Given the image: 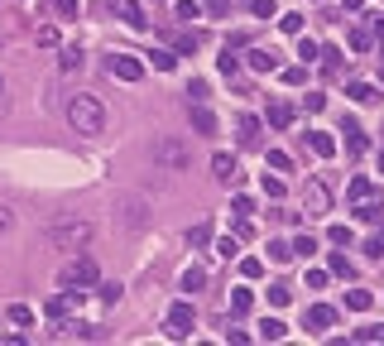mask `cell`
Segmentation results:
<instances>
[{
	"label": "cell",
	"mask_w": 384,
	"mask_h": 346,
	"mask_svg": "<svg viewBox=\"0 0 384 346\" xmlns=\"http://www.w3.org/2000/svg\"><path fill=\"white\" fill-rule=\"evenodd\" d=\"M240 274H245V279H260V274H265V260L245 255V260H240Z\"/></svg>",
	"instance_id": "60d3db41"
},
{
	"label": "cell",
	"mask_w": 384,
	"mask_h": 346,
	"mask_svg": "<svg viewBox=\"0 0 384 346\" xmlns=\"http://www.w3.org/2000/svg\"><path fill=\"white\" fill-rule=\"evenodd\" d=\"M192 327H197V318H192V303H173V308L164 313V332H169L173 342H188Z\"/></svg>",
	"instance_id": "5b68a950"
},
{
	"label": "cell",
	"mask_w": 384,
	"mask_h": 346,
	"mask_svg": "<svg viewBox=\"0 0 384 346\" xmlns=\"http://www.w3.org/2000/svg\"><path fill=\"white\" fill-rule=\"evenodd\" d=\"M154 5H159V0H154Z\"/></svg>",
	"instance_id": "6125c7cd"
},
{
	"label": "cell",
	"mask_w": 384,
	"mask_h": 346,
	"mask_svg": "<svg viewBox=\"0 0 384 346\" xmlns=\"http://www.w3.org/2000/svg\"><path fill=\"white\" fill-rule=\"evenodd\" d=\"M346 149H351V154L365 149V135H361V125H351V120H346Z\"/></svg>",
	"instance_id": "836d02e7"
},
{
	"label": "cell",
	"mask_w": 384,
	"mask_h": 346,
	"mask_svg": "<svg viewBox=\"0 0 384 346\" xmlns=\"http://www.w3.org/2000/svg\"><path fill=\"white\" fill-rule=\"evenodd\" d=\"M332 327H336V308H332V303H312V308H307V332L322 337V332H332Z\"/></svg>",
	"instance_id": "52a82bcc"
},
{
	"label": "cell",
	"mask_w": 384,
	"mask_h": 346,
	"mask_svg": "<svg viewBox=\"0 0 384 346\" xmlns=\"http://www.w3.org/2000/svg\"><path fill=\"white\" fill-rule=\"evenodd\" d=\"M356 342H384V327L370 323V327H356Z\"/></svg>",
	"instance_id": "7bdbcfd3"
},
{
	"label": "cell",
	"mask_w": 384,
	"mask_h": 346,
	"mask_svg": "<svg viewBox=\"0 0 384 346\" xmlns=\"http://www.w3.org/2000/svg\"><path fill=\"white\" fill-rule=\"evenodd\" d=\"M293 106H288V102H269V125H274V130H288V125H293Z\"/></svg>",
	"instance_id": "ffe728a7"
},
{
	"label": "cell",
	"mask_w": 384,
	"mask_h": 346,
	"mask_svg": "<svg viewBox=\"0 0 384 346\" xmlns=\"http://www.w3.org/2000/svg\"><path fill=\"white\" fill-rule=\"evenodd\" d=\"M327 279H332V269H307V289H327Z\"/></svg>",
	"instance_id": "bcb514c9"
},
{
	"label": "cell",
	"mask_w": 384,
	"mask_h": 346,
	"mask_svg": "<svg viewBox=\"0 0 384 346\" xmlns=\"http://www.w3.org/2000/svg\"><path fill=\"white\" fill-rule=\"evenodd\" d=\"M211 173H216V183H226V188L240 178V169H236V159H231V154H211Z\"/></svg>",
	"instance_id": "30bf717a"
},
{
	"label": "cell",
	"mask_w": 384,
	"mask_h": 346,
	"mask_svg": "<svg viewBox=\"0 0 384 346\" xmlns=\"http://www.w3.org/2000/svg\"><path fill=\"white\" fill-rule=\"evenodd\" d=\"M236 135H240V144H260V115H240Z\"/></svg>",
	"instance_id": "e0dca14e"
},
{
	"label": "cell",
	"mask_w": 384,
	"mask_h": 346,
	"mask_svg": "<svg viewBox=\"0 0 384 346\" xmlns=\"http://www.w3.org/2000/svg\"><path fill=\"white\" fill-rule=\"evenodd\" d=\"M10 227H15V212H10V207H0V236H5Z\"/></svg>",
	"instance_id": "6f0895ef"
},
{
	"label": "cell",
	"mask_w": 384,
	"mask_h": 346,
	"mask_svg": "<svg viewBox=\"0 0 384 346\" xmlns=\"http://www.w3.org/2000/svg\"><path fill=\"white\" fill-rule=\"evenodd\" d=\"M307 149H312L317 159H332V154H336V140H332V130H307Z\"/></svg>",
	"instance_id": "9c48e42d"
},
{
	"label": "cell",
	"mask_w": 384,
	"mask_h": 346,
	"mask_svg": "<svg viewBox=\"0 0 384 346\" xmlns=\"http://www.w3.org/2000/svg\"><path fill=\"white\" fill-rule=\"evenodd\" d=\"M101 289V303H120V284H96Z\"/></svg>",
	"instance_id": "f907efd6"
},
{
	"label": "cell",
	"mask_w": 384,
	"mask_h": 346,
	"mask_svg": "<svg viewBox=\"0 0 384 346\" xmlns=\"http://www.w3.org/2000/svg\"><path fill=\"white\" fill-rule=\"evenodd\" d=\"M327 269H332V274H341V279H351V274H356V265H351L341 250H332V255H327Z\"/></svg>",
	"instance_id": "d4e9b609"
},
{
	"label": "cell",
	"mask_w": 384,
	"mask_h": 346,
	"mask_svg": "<svg viewBox=\"0 0 384 346\" xmlns=\"http://www.w3.org/2000/svg\"><path fill=\"white\" fill-rule=\"evenodd\" d=\"M250 10H255L260 19H279V0H250Z\"/></svg>",
	"instance_id": "d590c367"
},
{
	"label": "cell",
	"mask_w": 384,
	"mask_h": 346,
	"mask_svg": "<svg viewBox=\"0 0 384 346\" xmlns=\"http://www.w3.org/2000/svg\"><path fill=\"white\" fill-rule=\"evenodd\" d=\"M48 240H53L58 250H87L92 222H87V217H58V222L48 227Z\"/></svg>",
	"instance_id": "7a4b0ae2"
},
{
	"label": "cell",
	"mask_w": 384,
	"mask_h": 346,
	"mask_svg": "<svg viewBox=\"0 0 384 346\" xmlns=\"http://www.w3.org/2000/svg\"><path fill=\"white\" fill-rule=\"evenodd\" d=\"M370 303H375L370 289H351V294H346V308H351V313H370Z\"/></svg>",
	"instance_id": "cb8c5ba5"
},
{
	"label": "cell",
	"mask_w": 384,
	"mask_h": 346,
	"mask_svg": "<svg viewBox=\"0 0 384 346\" xmlns=\"http://www.w3.org/2000/svg\"><path fill=\"white\" fill-rule=\"evenodd\" d=\"M188 245H197V250H202V245H211V227H207V222H202V227H192L188 231Z\"/></svg>",
	"instance_id": "b9f144b4"
},
{
	"label": "cell",
	"mask_w": 384,
	"mask_h": 346,
	"mask_svg": "<svg viewBox=\"0 0 384 346\" xmlns=\"http://www.w3.org/2000/svg\"><path fill=\"white\" fill-rule=\"evenodd\" d=\"M216 255H221V260H236V255H240V240H236V236L216 240Z\"/></svg>",
	"instance_id": "f35d334b"
},
{
	"label": "cell",
	"mask_w": 384,
	"mask_h": 346,
	"mask_svg": "<svg viewBox=\"0 0 384 346\" xmlns=\"http://www.w3.org/2000/svg\"><path fill=\"white\" fill-rule=\"evenodd\" d=\"M53 5V15H63V19H77V0H48Z\"/></svg>",
	"instance_id": "f6af8a7d"
},
{
	"label": "cell",
	"mask_w": 384,
	"mask_h": 346,
	"mask_svg": "<svg viewBox=\"0 0 384 346\" xmlns=\"http://www.w3.org/2000/svg\"><path fill=\"white\" fill-rule=\"evenodd\" d=\"M269 169L274 173H293V159H288L284 149H269Z\"/></svg>",
	"instance_id": "74e56055"
},
{
	"label": "cell",
	"mask_w": 384,
	"mask_h": 346,
	"mask_svg": "<svg viewBox=\"0 0 384 346\" xmlns=\"http://www.w3.org/2000/svg\"><path fill=\"white\" fill-rule=\"evenodd\" d=\"M192 130H197V135H216V115L207 111L202 102H192Z\"/></svg>",
	"instance_id": "4fadbf2b"
},
{
	"label": "cell",
	"mask_w": 384,
	"mask_h": 346,
	"mask_svg": "<svg viewBox=\"0 0 384 346\" xmlns=\"http://www.w3.org/2000/svg\"><path fill=\"white\" fill-rule=\"evenodd\" d=\"M351 48H356V53H370V48H375V29H370V24H356V29H351Z\"/></svg>",
	"instance_id": "44dd1931"
},
{
	"label": "cell",
	"mask_w": 384,
	"mask_h": 346,
	"mask_svg": "<svg viewBox=\"0 0 384 346\" xmlns=\"http://www.w3.org/2000/svg\"><path fill=\"white\" fill-rule=\"evenodd\" d=\"M260 188H265L269 198H284V178H269V173H265V183H260Z\"/></svg>",
	"instance_id": "681fc988"
},
{
	"label": "cell",
	"mask_w": 384,
	"mask_h": 346,
	"mask_svg": "<svg viewBox=\"0 0 384 346\" xmlns=\"http://www.w3.org/2000/svg\"><path fill=\"white\" fill-rule=\"evenodd\" d=\"M284 337H288L284 318H265V323H260V342H284Z\"/></svg>",
	"instance_id": "d6986e66"
},
{
	"label": "cell",
	"mask_w": 384,
	"mask_h": 346,
	"mask_svg": "<svg viewBox=\"0 0 384 346\" xmlns=\"http://www.w3.org/2000/svg\"><path fill=\"white\" fill-rule=\"evenodd\" d=\"M346 198H351V207H361V202H370V198H375V183H370V178H351Z\"/></svg>",
	"instance_id": "ac0fdd59"
},
{
	"label": "cell",
	"mask_w": 384,
	"mask_h": 346,
	"mask_svg": "<svg viewBox=\"0 0 384 346\" xmlns=\"http://www.w3.org/2000/svg\"><path fill=\"white\" fill-rule=\"evenodd\" d=\"M188 97H192V102H207V82H202V77H197V82L188 87Z\"/></svg>",
	"instance_id": "9f6ffc18"
},
{
	"label": "cell",
	"mask_w": 384,
	"mask_h": 346,
	"mask_svg": "<svg viewBox=\"0 0 384 346\" xmlns=\"http://www.w3.org/2000/svg\"><path fill=\"white\" fill-rule=\"evenodd\" d=\"M202 5H207V10H211V15H216V19H221V15H226V10H231V0H202Z\"/></svg>",
	"instance_id": "11a10c76"
},
{
	"label": "cell",
	"mask_w": 384,
	"mask_h": 346,
	"mask_svg": "<svg viewBox=\"0 0 384 346\" xmlns=\"http://www.w3.org/2000/svg\"><path fill=\"white\" fill-rule=\"evenodd\" d=\"M346 97H351V102H361V106H370V102H380V92H375V82H346Z\"/></svg>",
	"instance_id": "2e32d148"
},
{
	"label": "cell",
	"mask_w": 384,
	"mask_h": 346,
	"mask_svg": "<svg viewBox=\"0 0 384 346\" xmlns=\"http://www.w3.org/2000/svg\"><path fill=\"white\" fill-rule=\"evenodd\" d=\"M106 68H111V77H115V82H140V77H144V63H140L135 53H111V63H106Z\"/></svg>",
	"instance_id": "8992f818"
},
{
	"label": "cell",
	"mask_w": 384,
	"mask_h": 346,
	"mask_svg": "<svg viewBox=\"0 0 384 346\" xmlns=\"http://www.w3.org/2000/svg\"><path fill=\"white\" fill-rule=\"evenodd\" d=\"M356 217H361V222H384V198L375 193L370 202H361V207H356Z\"/></svg>",
	"instance_id": "7402d4cb"
},
{
	"label": "cell",
	"mask_w": 384,
	"mask_h": 346,
	"mask_svg": "<svg viewBox=\"0 0 384 346\" xmlns=\"http://www.w3.org/2000/svg\"><path fill=\"white\" fill-rule=\"evenodd\" d=\"M327 240H332V245H351V227H332Z\"/></svg>",
	"instance_id": "c3c4849f"
},
{
	"label": "cell",
	"mask_w": 384,
	"mask_h": 346,
	"mask_svg": "<svg viewBox=\"0 0 384 346\" xmlns=\"http://www.w3.org/2000/svg\"><path fill=\"white\" fill-rule=\"evenodd\" d=\"M173 48H178V53H197V34H178Z\"/></svg>",
	"instance_id": "7dc6e473"
},
{
	"label": "cell",
	"mask_w": 384,
	"mask_h": 346,
	"mask_svg": "<svg viewBox=\"0 0 384 346\" xmlns=\"http://www.w3.org/2000/svg\"><path fill=\"white\" fill-rule=\"evenodd\" d=\"M279 77H284L288 87H303V82H307V63H293V68H284V73H279Z\"/></svg>",
	"instance_id": "f1b7e54d"
},
{
	"label": "cell",
	"mask_w": 384,
	"mask_h": 346,
	"mask_svg": "<svg viewBox=\"0 0 384 346\" xmlns=\"http://www.w3.org/2000/svg\"><path fill=\"white\" fill-rule=\"evenodd\" d=\"M380 173H384V154H380Z\"/></svg>",
	"instance_id": "94428289"
},
{
	"label": "cell",
	"mask_w": 384,
	"mask_h": 346,
	"mask_svg": "<svg viewBox=\"0 0 384 346\" xmlns=\"http://www.w3.org/2000/svg\"><path fill=\"white\" fill-rule=\"evenodd\" d=\"M293 255H303V260L317 255V236H298V240H293Z\"/></svg>",
	"instance_id": "ab89813d"
},
{
	"label": "cell",
	"mask_w": 384,
	"mask_h": 346,
	"mask_svg": "<svg viewBox=\"0 0 384 346\" xmlns=\"http://www.w3.org/2000/svg\"><path fill=\"white\" fill-rule=\"evenodd\" d=\"M154 159L169 164V169H183V164H188V149H183L178 140H164V144H154Z\"/></svg>",
	"instance_id": "ba28073f"
},
{
	"label": "cell",
	"mask_w": 384,
	"mask_h": 346,
	"mask_svg": "<svg viewBox=\"0 0 384 346\" xmlns=\"http://www.w3.org/2000/svg\"><path fill=\"white\" fill-rule=\"evenodd\" d=\"M173 15H178V19H202V0H178Z\"/></svg>",
	"instance_id": "1f68e13d"
},
{
	"label": "cell",
	"mask_w": 384,
	"mask_h": 346,
	"mask_svg": "<svg viewBox=\"0 0 384 346\" xmlns=\"http://www.w3.org/2000/svg\"><path fill=\"white\" fill-rule=\"evenodd\" d=\"M82 63H87V53H82L77 44H68V48H63V58H58V68H63V73H77Z\"/></svg>",
	"instance_id": "603a6c76"
},
{
	"label": "cell",
	"mask_w": 384,
	"mask_h": 346,
	"mask_svg": "<svg viewBox=\"0 0 384 346\" xmlns=\"http://www.w3.org/2000/svg\"><path fill=\"white\" fill-rule=\"evenodd\" d=\"M39 44H44V48H53V44H58V29H53V24H44V29H39Z\"/></svg>",
	"instance_id": "816d5d0a"
},
{
	"label": "cell",
	"mask_w": 384,
	"mask_h": 346,
	"mask_svg": "<svg viewBox=\"0 0 384 346\" xmlns=\"http://www.w3.org/2000/svg\"><path fill=\"white\" fill-rule=\"evenodd\" d=\"M250 308H255V298H250V289H231V313H236V318H245Z\"/></svg>",
	"instance_id": "484cf974"
},
{
	"label": "cell",
	"mask_w": 384,
	"mask_h": 346,
	"mask_svg": "<svg viewBox=\"0 0 384 346\" xmlns=\"http://www.w3.org/2000/svg\"><path fill=\"white\" fill-rule=\"evenodd\" d=\"M303 212H307V217H327V212H332V188H327L322 178H307V183H303Z\"/></svg>",
	"instance_id": "277c9868"
},
{
	"label": "cell",
	"mask_w": 384,
	"mask_h": 346,
	"mask_svg": "<svg viewBox=\"0 0 384 346\" xmlns=\"http://www.w3.org/2000/svg\"><path fill=\"white\" fill-rule=\"evenodd\" d=\"M361 5H365V0H341V10H351V15H356Z\"/></svg>",
	"instance_id": "91938a15"
},
{
	"label": "cell",
	"mask_w": 384,
	"mask_h": 346,
	"mask_svg": "<svg viewBox=\"0 0 384 346\" xmlns=\"http://www.w3.org/2000/svg\"><path fill=\"white\" fill-rule=\"evenodd\" d=\"M10 323H15V327H29V323H34V308H24V303H10Z\"/></svg>",
	"instance_id": "e575fe53"
},
{
	"label": "cell",
	"mask_w": 384,
	"mask_h": 346,
	"mask_svg": "<svg viewBox=\"0 0 384 346\" xmlns=\"http://www.w3.org/2000/svg\"><path fill=\"white\" fill-rule=\"evenodd\" d=\"M269 303H274V308L293 303V284H269Z\"/></svg>",
	"instance_id": "4dcf8cb0"
},
{
	"label": "cell",
	"mask_w": 384,
	"mask_h": 346,
	"mask_svg": "<svg viewBox=\"0 0 384 346\" xmlns=\"http://www.w3.org/2000/svg\"><path fill=\"white\" fill-rule=\"evenodd\" d=\"M303 102H307V111H322V106H327V97H322V92H307Z\"/></svg>",
	"instance_id": "db71d44e"
},
{
	"label": "cell",
	"mask_w": 384,
	"mask_h": 346,
	"mask_svg": "<svg viewBox=\"0 0 384 346\" xmlns=\"http://www.w3.org/2000/svg\"><path fill=\"white\" fill-rule=\"evenodd\" d=\"M365 255H370V260H384V231H375V236L365 240Z\"/></svg>",
	"instance_id": "ee69618b"
},
{
	"label": "cell",
	"mask_w": 384,
	"mask_h": 346,
	"mask_svg": "<svg viewBox=\"0 0 384 346\" xmlns=\"http://www.w3.org/2000/svg\"><path fill=\"white\" fill-rule=\"evenodd\" d=\"M245 63H250L255 73H274V68H279V58H274L269 48H250V53H245Z\"/></svg>",
	"instance_id": "5bb4252c"
},
{
	"label": "cell",
	"mask_w": 384,
	"mask_h": 346,
	"mask_svg": "<svg viewBox=\"0 0 384 346\" xmlns=\"http://www.w3.org/2000/svg\"><path fill=\"white\" fill-rule=\"evenodd\" d=\"M298 58H303V63H317V58H322V48H317L312 39H303V34H298Z\"/></svg>",
	"instance_id": "d6a6232c"
},
{
	"label": "cell",
	"mask_w": 384,
	"mask_h": 346,
	"mask_svg": "<svg viewBox=\"0 0 384 346\" xmlns=\"http://www.w3.org/2000/svg\"><path fill=\"white\" fill-rule=\"evenodd\" d=\"M370 29H375V34L384 39V15H370Z\"/></svg>",
	"instance_id": "680465c9"
},
{
	"label": "cell",
	"mask_w": 384,
	"mask_h": 346,
	"mask_svg": "<svg viewBox=\"0 0 384 346\" xmlns=\"http://www.w3.org/2000/svg\"><path fill=\"white\" fill-rule=\"evenodd\" d=\"M216 68H221L226 77H236V73H240V58H236V48H231V44H226V53L216 58Z\"/></svg>",
	"instance_id": "83f0119b"
},
{
	"label": "cell",
	"mask_w": 384,
	"mask_h": 346,
	"mask_svg": "<svg viewBox=\"0 0 384 346\" xmlns=\"http://www.w3.org/2000/svg\"><path fill=\"white\" fill-rule=\"evenodd\" d=\"M341 58H346L341 48H322V58H317V63H322V73H327V77H341V73H346V63H341Z\"/></svg>",
	"instance_id": "9a60e30c"
},
{
	"label": "cell",
	"mask_w": 384,
	"mask_h": 346,
	"mask_svg": "<svg viewBox=\"0 0 384 346\" xmlns=\"http://www.w3.org/2000/svg\"><path fill=\"white\" fill-rule=\"evenodd\" d=\"M269 260H274V265L293 260V240H269Z\"/></svg>",
	"instance_id": "f546056e"
},
{
	"label": "cell",
	"mask_w": 384,
	"mask_h": 346,
	"mask_svg": "<svg viewBox=\"0 0 384 346\" xmlns=\"http://www.w3.org/2000/svg\"><path fill=\"white\" fill-rule=\"evenodd\" d=\"M58 284H63V289H82V284H101V269H96V260H92V255H77V260H68V265H63Z\"/></svg>",
	"instance_id": "3957f363"
},
{
	"label": "cell",
	"mask_w": 384,
	"mask_h": 346,
	"mask_svg": "<svg viewBox=\"0 0 384 346\" xmlns=\"http://www.w3.org/2000/svg\"><path fill=\"white\" fill-rule=\"evenodd\" d=\"M279 29L298 39V34H303V15H298V10H293V15H279Z\"/></svg>",
	"instance_id": "8d00e7d4"
},
{
	"label": "cell",
	"mask_w": 384,
	"mask_h": 346,
	"mask_svg": "<svg viewBox=\"0 0 384 346\" xmlns=\"http://www.w3.org/2000/svg\"><path fill=\"white\" fill-rule=\"evenodd\" d=\"M231 207H236V217H250V212H255V202H250V198H245V193H240V198H236V202H231Z\"/></svg>",
	"instance_id": "f5cc1de1"
},
{
	"label": "cell",
	"mask_w": 384,
	"mask_h": 346,
	"mask_svg": "<svg viewBox=\"0 0 384 346\" xmlns=\"http://www.w3.org/2000/svg\"><path fill=\"white\" fill-rule=\"evenodd\" d=\"M68 125L77 130V135H101L106 130V106L87 97V92H77L73 102H68Z\"/></svg>",
	"instance_id": "6da1fadb"
},
{
	"label": "cell",
	"mask_w": 384,
	"mask_h": 346,
	"mask_svg": "<svg viewBox=\"0 0 384 346\" xmlns=\"http://www.w3.org/2000/svg\"><path fill=\"white\" fill-rule=\"evenodd\" d=\"M178 289H183V294H202V289H207V269H202V265H188V269H183V279H178Z\"/></svg>",
	"instance_id": "8fae6325"
},
{
	"label": "cell",
	"mask_w": 384,
	"mask_h": 346,
	"mask_svg": "<svg viewBox=\"0 0 384 346\" xmlns=\"http://www.w3.org/2000/svg\"><path fill=\"white\" fill-rule=\"evenodd\" d=\"M149 58H154V68H159V73H173V68H178V53H169V48H154Z\"/></svg>",
	"instance_id": "4316f807"
},
{
	"label": "cell",
	"mask_w": 384,
	"mask_h": 346,
	"mask_svg": "<svg viewBox=\"0 0 384 346\" xmlns=\"http://www.w3.org/2000/svg\"><path fill=\"white\" fill-rule=\"evenodd\" d=\"M115 15H120L130 29H144V24H149V19H144V10H140L135 0H115Z\"/></svg>",
	"instance_id": "7c38bea8"
}]
</instances>
